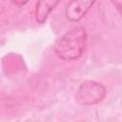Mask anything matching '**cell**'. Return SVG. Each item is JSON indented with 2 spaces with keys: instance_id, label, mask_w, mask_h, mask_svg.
Returning a JSON list of instances; mask_svg holds the SVG:
<instances>
[{
  "instance_id": "cell-1",
  "label": "cell",
  "mask_w": 122,
  "mask_h": 122,
  "mask_svg": "<svg viewBox=\"0 0 122 122\" xmlns=\"http://www.w3.org/2000/svg\"><path fill=\"white\" fill-rule=\"evenodd\" d=\"M88 34L83 27H75L64 33L54 44V52L62 60L80 58L86 51Z\"/></svg>"
},
{
  "instance_id": "cell-2",
  "label": "cell",
  "mask_w": 122,
  "mask_h": 122,
  "mask_svg": "<svg viewBox=\"0 0 122 122\" xmlns=\"http://www.w3.org/2000/svg\"><path fill=\"white\" fill-rule=\"evenodd\" d=\"M107 91L104 85L93 80L83 82L75 94L76 101L83 106H92L101 102L106 96Z\"/></svg>"
},
{
  "instance_id": "cell-3",
  "label": "cell",
  "mask_w": 122,
  "mask_h": 122,
  "mask_svg": "<svg viewBox=\"0 0 122 122\" xmlns=\"http://www.w3.org/2000/svg\"><path fill=\"white\" fill-rule=\"evenodd\" d=\"M94 4L93 1L74 0L71 1L65 10L66 18L71 22H77L81 20Z\"/></svg>"
},
{
  "instance_id": "cell-4",
  "label": "cell",
  "mask_w": 122,
  "mask_h": 122,
  "mask_svg": "<svg viewBox=\"0 0 122 122\" xmlns=\"http://www.w3.org/2000/svg\"><path fill=\"white\" fill-rule=\"evenodd\" d=\"M58 1H39L36 3L35 6V19L38 23L43 24L51 11L55 8V6L58 4Z\"/></svg>"
},
{
  "instance_id": "cell-5",
  "label": "cell",
  "mask_w": 122,
  "mask_h": 122,
  "mask_svg": "<svg viewBox=\"0 0 122 122\" xmlns=\"http://www.w3.org/2000/svg\"><path fill=\"white\" fill-rule=\"evenodd\" d=\"M112 4L116 8V10L122 15V1H112Z\"/></svg>"
},
{
  "instance_id": "cell-6",
  "label": "cell",
  "mask_w": 122,
  "mask_h": 122,
  "mask_svg": "<svg viewBox=\"0 0 122 122\" xmlns=\"http://www.w3.org/2000/svg\"><path fill=\"white\" fill-rule=\"evenodd\" d=\"M28 2H13V4H15V5H25V4H27Z\"/></svg>"
},
{
  "instance_id": "cell-7",
  "label": "cell",
  "mask_w": 122,
  "mask_h": 122,
  "mask_svg": "<svg viewBox=\"0 0 122 122\" xmlns=\"http://www.w3.org/2000/svg\"><path fill=\"white\" fill-rule=\"evenodd\" d=\"M78 122H86V121H84V120H81V121H78Z\"/></svg>"
}]
</instances>
